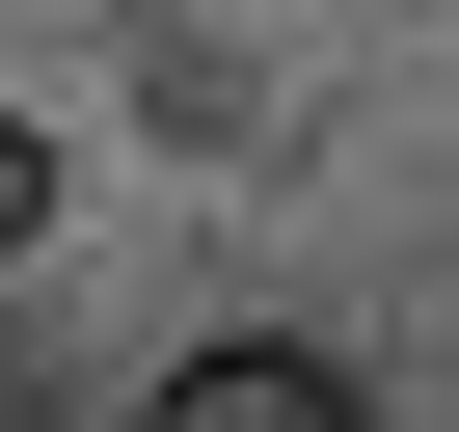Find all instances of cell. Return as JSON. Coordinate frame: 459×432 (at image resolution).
Instances as JSON below:
<instances>
[{
	"label": "cell",
	"mask_w": 459,
	"mask_h": 432,
	"mask_svg": "<svg viewBox=\"0 0 459 432\" xmlns=\"http://www.w3.org/2000/svg\"><path fill=\"white\" fill-rule=\"evenodd\" d=\"M135 432H378V405H351V378H325L298 324H244V351H189V378H162Z\"/></svg>",
	"instance_id": "6da1fadb"
},
{
	"label": "cell",
	"mask_w": 459,
	"mask_h": 432,
	"mask_svg": "<svg viewBox=\"0 0 459 432\" xmlns=\"http://www.w3.org/2000/svg\"><path fill=\"white\" fill-rule=\"evenodd\" d=\"M28 216H55V135H28V108H0V271H28Z\"/></svg>",
	"instance_id": "7a4b0ae2"
},
{
	"label": "cell",
	"mask_w": 459,
	"mask_h": 432,
	"mask_svg": "<svg viewBox=\"0 0 459 432\" xmlns=\"http://www.w3.org/2000/svg\"><path fill=\"white\" fill-rule=\"evenodd\" d=\"M0 432H55V351H0Z\"/></svg>",
	"instance_id": "3957f363"
}]
</instances>
